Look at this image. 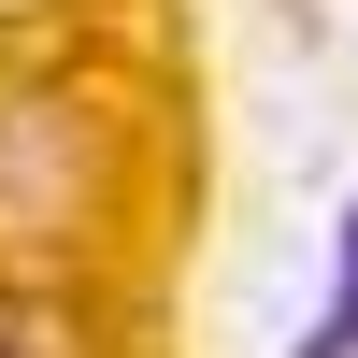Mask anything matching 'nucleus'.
<instances>
[{
  "label": "nucleus",
  "mask_w": 358,
  "mask_h": 358,
  "mask_svg": "<svg viewBox=\"0 0 358 358\" xmlns=\"http://www.w3.org/2000/svg\"><path fill=\"white\" fill-rule=\"evenodd\" d=\"M301 358H358V215H344V273H330V315L301 330Z\"/></svg>",
  "instance_id": "nucleus-1"
},
{
  "label": "nucleus",
  "mask_w": 358,
  "mask_h": 358,
  "mask_svg": "<svg viewBox=\"0 0 358 358\" xmlns=\"http://www.w3.org/2000/svg\"><path fill=\"white\" fill-rule=\"evenodd\" d=\"M0 358H57V330H43L29 301H0Z\"/></svg>",
  "instance_id": "nucleus-2"
}]
</instances>
